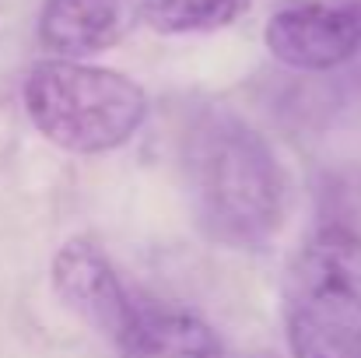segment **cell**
I'll list each match as a JSON object with an SVG mask.
<instances>
[{
	"instance_id": "cell-1",
	"label": "cell",
	"mask_w": 361,
	"mask_h": 358,
	"mask_svg": "<svg viewBox=\"0 0 361 358\" xmlns=\"http://www.w3.org/2000/svg\"><path fill=\"white\" fill-rule=\"evenodd\" d=\"M186 190L197 225L221 246H259L284 218V176L267 141L225 109L186 137Z\"/></svg>"
},
{
	"instance_id": "cell-3",
	"label": "cell",
	"mask_w": 361,
	"mask_h": 358,
	"mask_svg": "<svg viewBox=\"0 0 361 358\" xmlns=\"http://www.w3.org/2000/svg\"><path fill=\"white\" fill-rule=\"evenodd\" d=\"M21 95L35 130L74 155H102L120 148L147 117V95L140 85L116 71L78 60L35 64Z\"/></svg>"
},
{
	"instance_id": "cell-2",
	"label": "cell",
	"mask_w": 361,
	"mask_h": 358,
	"mask_svg": "<svg viewBox=\"0 0 361 358\" xmlns=\"http://www.w3.org/2000/svg\"><path fill=\"white\" fill-rule=\"evenodd\" d=\"M291 358H361V232L326 222L284 274Z\"/></svg>"
},
{
	"instance_id": "cell-5",
	"label": "cell",
	"mask_w": 361,
	"mask_h": 358,
	"mask_svg": "<svg viewBox=\"0 0 361 358\" xmlns=\"http://www.w3.org/2000/svg\"><path fill=\"white\" fill-rule=\"evenodd\" d=\"M53 288L60 295V302L78 313L81 320H88L95 330L109 334L120 341L126 330L130 316H133V302L126 299L116 270L109 267V260L88 242V239H71L56 260H53Z\"/></svg>"
},
{
	"instance_id": "cell-6",
	"label": "cell",
	"mask_w": 361,
	"mask_h": 358,
	"mask_svg": "<svg viewBox=\"0 0 361 358\" xmlns=\"http://www.w3.org/2000/svg\"><path fill=\"white\" fill-rule=\"evenodd\" d=\"M137 21V0H46L39 39L56 60H81L116 46Z\"/></svg>"
},
{
	"instance_id": "cell-4",
	"label": "cell",
	"mask_w": 361,
	"mask_h": 358,
	"mask_svg": "<svg viewBox=\"0 0 361 358\" xmlns=\"http://www.w3.org/2000/svg\"><path fill=\"white\" fill-rule=\"evenodd\" d=\"M267 49L295 71H334L361 53V0H298L267 21Z\"/></svg>"
},
{
	"instance_id": "cell-8",
	"label": "cell",
	"mask_w": 361,
	"mask_h": 358,
	"mask_svg": "<svg viewBox=\"0 0 361 358\" xmlns=\"http://www.w3.org/2000/svg\"><path fill=\"white\" fill-rule=\"evenodd\" d=\"M249 0H140V14L154 32L186 35L214 32L245 14Z\"/></svg>"
},
{
	"instance_id": "cell-7",
	"label": "cell",
	"mask_w": 361,
	"mask_h": 358,
	"mask_svg": "<svg viewBox=\"0 0 361 358\" xmlns=\"http://www.w3.org/2000/svg\"><path fill=\"white\" fill-rule=\"evenodd\" d=\"M123 358H221L214 330L179 309H133L120 334Z\"/></svg>"
}]
</instances>
